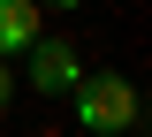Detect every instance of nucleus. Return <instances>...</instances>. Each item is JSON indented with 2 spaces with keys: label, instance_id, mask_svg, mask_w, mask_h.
<instances>
[{
  "label": "nucleus",
  "instance_id": "f257e3e1",
  "mask_svg": "<svg viewBox=\"0 0 152 137\" xmlns=\"http://www.w3.org/2000/svg\"><path fill=\"white\" fill-rule=\"evenodd\" d=\"M69 107H76V130L84 137H129L137 130V84L122 76V69H84V76L69 84Z\"/></svg>",
  "mask_w": 152,
  "mask_h": 137
},
{
  "label": "nucleus",
  "instance_id": "39448f33",
  "mask_svg": "<svg viewBox=\"0 0 152 137\" xmlns=\"http://www.w3.org/2000/svg\"><path fill=\"white\" fill-rule=\"evenodd\" d=\"M46 8H84V0H46Z\"/></svg>",
  "mask_w": 152,
  "mask_h": 137
},
{
  "label": "nucleus",
  "instance_id": "7ed1b4c3",
  "mask_svg": "<svg viewBox=\"0 0 152 137\" xmlns=\"http://www.w3.org/2000/svg\"><path fill=\"white\" fill-rule=\"evenodd\" d=\"M46 31V15H38V0H0V61H15L23 46Z\"/></svg>",
  "mask_w": 152,
  "mask_h": 137
},
{
  "label": "nucleus",
  "instance_id": "20e7f679",
  "mask_svg": "<svg viewBox=\"0 0 152 137\" xmlns=\"http://www.w3.org/2000/svg\"><path fill=\"white\" fill-rule=\"evenodd\" d=\"M8 99H15V76H8V61H0V107H8Z\"/></svg>",
  "mask_w": 152,
  "mask_h": 137
},
{
  "label": "nucleus",
  "instance_id": "f03ea898",
  "mask_svg": "<svg viewBox=\"0 0 152 137\" xmlns=\"http://www.w3.org/2000/svg\"><path fill=\"white\" fill-rule=\"evenodd\" d=\"M23 61H31V92H46V99H69V84L84 76V53L69 38H46V31L23 46Z\"/></svg>",
  "mask_w": 152,
  "mask_h": 137
}]
</instances>
